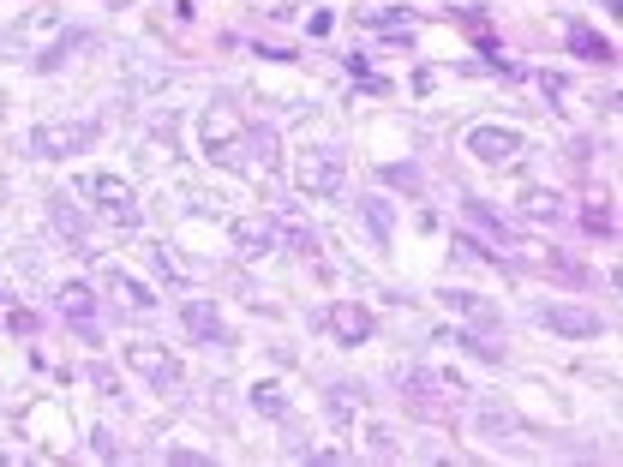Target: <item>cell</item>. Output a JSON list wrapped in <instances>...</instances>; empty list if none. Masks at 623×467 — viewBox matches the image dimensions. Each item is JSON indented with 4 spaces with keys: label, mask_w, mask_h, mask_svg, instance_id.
I'll return each instance as SVG.
<instances>
[{
    "label": "cell",
    "mask_w": 623,
    "mask_h": 467,
    "mask_svg": "<svg viewBox=\"0 0 623 467\" xmlns=\"http://www.w3.org/2000/svg\"><path fill=\"white\" fill-rule=\"evenodd\" d=\"M276 240H282V228H276V222H264V216H246V222H234V246H240L246 258L270 252Z\"/></svg>",
    "instance_id": "9"
},
{
    "label": "cell",
    "mask_w": 623,
    "mask_h": 467,
    "mask_svg": "<svg viewBox=\"0 0 623 467\" xmlns=\"http://www.w3.org/2000/svg\"><path fill=\"white\" fill-rule=\"evenodd\" d=\"M366 216H372L378 240H390V204H384V198H366Z\"/></svg>",
    "instance_id": "19"
},
{
    "label": "cell",
    "mask_w": 623,
    "mask_h": 467,
    "mask_svg": "<svg viewBox=\"0 0 623 467\" xmlns=\"http://www.w3.org/2000/svg\"><path fill=\"white\" fill-rule=\"evenodd\" d=\"M444 306H450V312H462L468 324H498V306H492V300H480V294H468V288H450V294H444Z\"/></svg>",
    "instance_id": "12"
},
{
    "label": "cell",
    "mask_w": 623,
    "mask_h": 467,
    "mask_svg": "<svg viewBox=\"0 0 623 467\" xmlns=\"http://www.w3.org/2000/svg\"><path fill=\"white\" fill-rule=\"evenodd\" d=\"M564 36H570V54H582V60H612V42H606V36H594L588 24H570Z\"/></svg>",
    "instance_id": "14"
},
{
    "label": "cell",
    "mask_w": 623,
    "mask_h": 467,
    "mask_svg": "<svg viewBox=\"0 0 623 467\" xmlns=\"http://www.w3.org/2000/svg\"><path fill=\"white\" fill-rule=\"evenodd\" d=\"M198 138H204V156H210V162H222V168H252V162H246V120H240L228 102L204 108Z\"/></svg>",
    "instance_id": "1"
},
{
    "label": "cell",
    "mask_w": 623,
    "mask_h": 467,
    "mask_svg": "<svg viewBox=\"0 0 623 467\" xmlns=\"http://www.w3.org/2000/svg\"><path fill=\"white\" fill-rule=\"evenodd\" d=\"M342 174H348V168H342V150H336V144H318V150L300 156V174H294V180H300L306 198H336V192H342Z\"/></svg>",
    "instance_id": "5"
},
{
    "label": "cell",
    "mask_w": 623,
    "mask_h": 467,
    "mask_svg": "<svg viewBox=\"0 0 623 467\" xmlns=\"http://www.w3.org/2000/svg\"><path fill=\"white\" fill-rule=\"evenodd\" d=\"M108 288H114V294H120V300H126L132 312H150V306H156V294H150V288H144L138 276H126L120 264H108Z\"/></svg>",
    "instance_id": "11"
},
{
    "label": "cell",
    "mask_w": 623,
    "mask_h": 467,
    "mask_svg": "<svg viewBox=\"0 0 623 467\" xmlns=\"http://www.w3.org/2000/svg\"><path fill=\"white\" fill-rule=\"evenodd\" d=\"M468 150H474L486 168H504V162L522 156V132H510V126H474V132H468Z\"/></svg>",
    "instance_id": "7"
},
{
    "label": "cell",
    "mask_w": 623,
    "mask_h": 467,
    "mask_svg": "<svg viewBox=\"0 0 623 467\" xmlns=\"http://www.w3.org/2000/svg\"><path fill=\"white\" fill-rule=\"evenodd\" d=\"M162 462H180V467H204V456H192V450H162Z\"/></svg>",
    "instance_id": "24"
},
{
    "label": "cell",
    "mask_w": 623,
    "mask_h": 467,
    "mask_svg": "<svg viewBox=\"0 0 623 467\" xmlns=\"http://www.w3.org/2000/svg\"><path fill=\"white\" fill-rule=\"evenodd\" d=\"M60 312H66V318H78V324H90V312H96V294H90L84 282H66V288H60Z\"/></svg>",
    "instance_id": "15"
},
{
    "label": "cell",
    "mask_w": 623,
    "mask_h": 467,
    "mask_svg": "<svg viewBox=\"0 0 623 467\" xmlns=\"http://www.w3.org/2000/svg\"><path fill=\"white\" fill-rule=\"evenodd\" d=\"M378 30H408V12H366Z\"/></svg>",
    "instance_id": "22"
},
{
    "label": "cell",
    "mask_w": 623,
    "mask_h": 467,
    "mask_svg": "<svg viewBox=\"0 0 623 467\" xmlns=\"http://www.w3.org/2000/svg\"><path fill=\"white\" fill-rule=\"evenodd\" d=\"M522 216L552 222V216H558V192H522Z\"/></svg>",
    "instance_id": "16"
},
{
    "label": "cell",
    "mask_w": 623,
    "mask_h": 467,
    "mask_svg": "<svg viewBox=\"0 0 623 467\" xmlns=\"http://www.w3.org/2000/svg\"><path fill=\"white\" fill-rule=\"evenodd\" d=\"M384 180H390V186H408V192H420V168H408V162H390V168H384Z\"/></svg>",
    "instance_id": "18"
},
{
    "label": "cell",
    "mask_w": 623,
    "mask_h": 467,
    "mask_svg": "<svg viewBox=\"0 0 623 467\" xmlns=\"http://www.w3.org/2000/svg\"><path fill=\"white\" fill-rule=\"evenodd\" d=\"M282 234H288V246H294V252H318V240H312L306 228H282Z\"/></svg>",
    "instance_id": "23"
},
{
    "label": "cell",
    "mask_w": 623,
    "mask_h": 467,
    "mask_svg": "<svg viewBox=\"0 0 623 467\" xmlns=\"http://www.w3.org/2000/svg\"><path fill=\"white\" fill-rule=\"evenodd\" d=\"M90 450H96L102 462H114V456H120V444H114V432H108V426H96V432H90Z\"/></svg>",
    "instance_id": "20"
},
{
    "label": "cell",
    "mask_w": 623,
    "mask_h": 467,
    "mask_svg": "<svg viewBox=\"0 0 623 467\" xmlns=\"http://www.w3.org/2000/svg\"><path fill=\"white\" fill-rule=\"evenodd\" d=\"M78 192H84L108 222H120V228H138V216H144V210H138V192H132L120 174H78Z\"/></svg>",
    "instance_id": "2"
},
{
    "label": "cell",
    "mask_w": 623,
    "mask_h": 467,
    "mask_svg": "<svg viewBox=\"0 0 623 467\" xmlns=\"http://www.w3.org/2000/svg\"><path fill=\"white\" fill-rule=\"evenodd\" d=\"M366 438H372V450H378V456H396V450H402V444H396V432H390V426H372V432H366Z\"/></svg>",
    "instance_id": "21"
},
{
    "label": "cell",
    "mask_w": 623,
    "mask_h": 467,
    "mask_svg": "<svg viewBox=\"0 0 623 467\" xmlns=\"http://www.w3.org/2000/svg\"><path fill=\"white\" fill-rule=\"evenodd\" d=\"M252 408H258V414H288L282 384H252Z\"/></svg>",
    "instance_id": "17"
},
{
    "label": "cell",
    "mask_w": 623,
    "mask_h": 467,
    "mask_svg": "<svg viewBox=\"0 0 623 467\" xmlns=\"http://www.w3.org/2000/svg\"><path fill=\"white\" fill-rule=\"evenodd\" d=\"M180 324H186L198 342H222V312H216L210 300H186V306H180Z\"/></svg>",
    "instance_id": "10"
},
{
    "label": "cell",
    "mask_w": 623,
    "mask_h": 467,
    "mask_svg": "<svg viewBox=\"0 0 623 467\" xmlns=\"http://www.w3.org/2000/svg\"><path fill=\"white\" fill-rule=\"evenodd\" d=\"M540 324H552L558 336H570V342H588V336H600L606 324H600V312H588V306H564V300H552V306H540Z\"/></svg>",
    "instance_id": "8"
},
{
    "label": "cell",
    "mask_w": 623,
    "mask_h": 467,
    "mask_svg": "<svg viewBox=\"0 0 623 467\" xmlns=\"http://www.w3.org/2000/svg\"><path fill=\"white\" fill-rule=\"evenodd\" d=\"M126 366L150 384V390H162V396H174L180 384H186V372H180V360L168 354V348H156V342H126Z\"/></svg>",
    "instance_id": "3"
},
{
    "label": "cell",
    "mask_w": 623,
    "mask_h": 467,
    "mask_svg": "<svg viewBox=\"0 0 623 467\" xmlns=\"http://www.w3.org/2000/svg\"><path fill=\"white\" fill-rule=\"evenodd\" d=\"M48 216H54V228H60L72 246H90V228H84V216H78L66 198H48Z\"/></svg>",
    "instance_id": "13"
},
{
    "label": "cell",
    "mask_w": 623,
    "mask_h": 467,
    "mask_svg": "<svg viewBox=\"0 0 623 467\" xmlns=\"http://www.w3.org/2000/svg\"><path fill=\"white\" fill-rule=\"evenodd\" d=\"M90 378H96V390H102V396H120V390H114V372H108V366H96Z\"/></svg>",
    "instance_id": "25"
},
{
    "label": "cell",
    "mask_w": 623,
    "mask_h": 467,
    "mask_svg": "<svg viewBox=\"0 0 623 467\" xmlns=\"http://www.w3.org/2000/svg\"><path fill=\"white\" fill-rule=\"evenodd\" d=\"M324 330H330L342 348H360V342H372L378 324H372L366 306H354V300H330V306H324Z\"/></svg>",
    "instance_id": "6"
},
{
    "label": "cell",
    "mask_w": 623,
    "mask_h": 467,
    "mask_svg": "<svg viewBox=\"0 0 623 467\" xmlns=\"http://www.w3.org/2000/svg\"><path fill=\"white\" fill-rule=\"evenodd\" d=\"M96 144V120H48L30 132V156H78Z\"/></svg>",
    "instance_id": "4"
}]
</instances>
